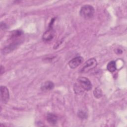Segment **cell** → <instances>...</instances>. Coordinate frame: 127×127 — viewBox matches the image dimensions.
<instances>
[{"instance_id":"9","label":"cell","mask_w":127,"mask_h":127,"mask_svg":"<svg viewBox=\"0 0 127 127\" xmlns=\"http://www.w3.org/2000/svg\"><path fill=\"white\" fill-rule=\"evenodd\" d=\"M107 69L109 71L111 72H113L115 71L117 69L116 64L115 61H112L110 62L107 65Z\"/></svg>"},{"instance_id":"4","label":"cell","mask_w":127,"mask_h":127,"mask_svg":"<svg viewBox=\"0 0 127 127\" xmlns=\"http://www.w3.org/2000/svg\"><path fill=\"white\" fill-rule=\"evenodd\" d=\"M53 21V19H52V21H51V23L50 24L49 29L43 34L42 36V39L44 41H50L52 40L55 36V31L52 27Z\"/></svg>"},{"instance_id":"12","label":"cell","mask_w":127,"mask_h":127,"mask_svg":"<svg viewBox=\"0 0 127 127\" xmlns=\"http://www.w3.org/2000/svg\"><path fill=\"white\" fill-rule=\"evenodd\" d=\"M77 115L78 116L79 118L82 119H86L87 118V115L86 114L82 111H80L78 112V114H77Z\"/></svg>"},{"instance_id":"11","label":"cell","mask_w":127,"mask_h":127,"mask_svg":"<svg viewBox=\"0 0 127 127\" xmlns=\"http://www.w3.org/2000/svg\"><path fill=\"white\" fill-rule=\"evenodd\" d=\"M74 92L76 94H80L82 93L83 91V89L81 88V87L78 84H75L74 86Z\"/></svg>"},{"instance_id":"10","label":"cell","mask_w":127,"mask_h":127,"mask_svg":"<svg viewBox=\"0 0 127 127\" xmlns=\"http://www.w3.org/2000/svg\"><path fill=\"white\" fill-rule=\"evenodd\" d=\"M94 96L97 98H99L102 96V90L99 88H96L93 91Z\"/></svg>"},{"instance_id":"3","label":"cell","mask_w":127,"mask_h":127,"mask_svg":"<svg viewBox=\"0 0 127 127\" xmlns=\"http://www.w3.org/2000/svg\"><path fill=\"white\" fill-rule=\"evenodd\" d=\"M78 84L85 90L89 91L92 88V85L90 81L85 77H79L77 79Z\"/></svg>"},{"instance_id":"6","label":"cell","mask_w":127,"mask_h":127,"mask_svg":"<svg viewBox=\"0 0 127 127\" xmlns=\"http://www.w3.org/2000/svg\"><path fill=\"white\" fill-rule=\"evenodd\" d=\"M83 61V58L81 57H75L69 62L68 65L71 68H75L82 63Z\"/></svg>"},{"instance_id":"7","label":"cell","mask_w":127,"mask_h":127,"mask_svg":"<svg viewBox=\"0 0 127 127\" xmlns=\"http://www.w3.org/2000/svg\"><path fill=\"white\" fill-rule=\"evenodd\" d=\"M54 87V84L50 81H47L43 83L41 85V88L42 91H47L53 89Z\"/></svg>"},{"instance_id":"2","label":"cell","mask_w":127,"mask_h":127,"mask_svg":"<svg viewBox=\"0 0 127 127\" xmlns=\"http://www.w3.org/2000/svg\"><path fill=\"white\" fill-rule=\"evenodd\" d=\"M97 64V62L95 59L94 58L90 59L85 63L84 65L83 66L80 71L81 72H88V71L95 67Z\"/></svg>"},{"instance_id":"8","label":"cell","mask_w":127,"mask_h":127,"mask_svg":"<svg viewBox=\"0 0 127 127\" xmlns=\"http://www.w3.org/2000/svg\"><path fill=\"white\" fill-rule=\"evenodd\" d=\"M47 120L50 124L54 125L57 124L58 118L55 115L52 113H49L47 115Z\"/></svg>"},{"instance_id":"1","label":"cell","mask_w":127,"mask_h":127,"mask_svg":"<svg viewBox=\"0 0 127 127\" xmlns=\"http://www.w3.org/2000/svg\"><path fill=\"white\" fill-rule=\"evenodd\" d=\"M95 10L94 7L89 4H86L82 6L80 10V15L85 18H91L94 15Z\"/></svg>"},{"instance_id":"5","label":"cell","mask_w":127,"mask_h":127,"mask_svg":"<svg viewBox=\"0 0 127 127\" xmlns=\"http://www.w3.org/2000/svg\"><path fill=\"white\" fill-rule=\"evenodd\" d=\"M0 94L1 101L4 103H6L9 99V91L6 86H1L0 87Z\"/></svg>"}]
</instances>
